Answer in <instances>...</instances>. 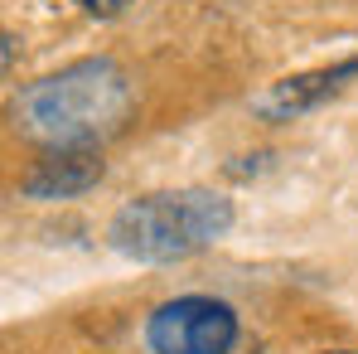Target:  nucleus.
<instances>
[{
    "instance_id": "1",
    "label": "nucleus",
    "mask_w": 358,
    "mask_h": 354,
    "mask_svg": "<svg viewBox=\"0 0 358 354\" xmlns=\"http://www.w3.org/2000/svg\"><path fill=\"white\" fill-rule=\"evenodd\" d=\"M233 229V204L213 189H175L121 204L112 219V247L136 262L194 257Z\"/></svg>"
},
{
    "instance_id": "2",
    "label": "nucleus",
    "mask_w": 358,
    "mask_h": 354,
    "mask_svg": "<svg viewBox=\"0 0 358 354\" xmlns=\"http://www.w3.org/2000/svg\"><path fill=\"white\" fill-rule=\"evenodd\" d=\"M20 117L44 141L83 146L87 136H102L126 117V83L112 63H78L29 88L20 97Z\"/></svg>"
},
{
    "instance_id": "3",
    "label": "nucleus",
    "mask_w": 358,
    "mask_h": 354,
    "mask_svg": "<svg viewBox=\"0 0 358 354\" xmlns=\"http://www.w3.org/2000/svg\"><path fill=\"white\" fill-rule=\"evenodd\" d=\"M150 350L155 354H228L238 340V315L228 301L213 296H179L150 315Z\"/></svg>"
},
{
    "instance_id": "4",
    "label": "nucleus",
    "mask_w": 358,
    "mask_h": 354,
    "mask_svg": "<svg viewBox=\"0 0 358 354\" xmlns=\"http://www.w3.org/2000/svg\"><path fill=\"white\" fill-rule=\"evenodd\" d=\"M349 78H358V59H344V63H334V68H315V73H296V78H281L276 88H266L252 102V112L266 117V121H291L300 112H310V107H320L324 97H334Z\"/></svg>"
},
{
    "instance_id": "5",
    "label": "nucleus",
    "mask_w": 358,
    "mask_h": 354,
    "mask_svg": "<svg viewBox=\"0 0 358 354\" xmlns=\"http://www.w3.org/2000/svg\"><path fill=\"white\" fill-rule=\"evenodd\" d=\"M102 179V156L87 146H59L54 156H44L29 175H24V194L29 199H73L83 189H92Z\"/></svg>"
},
{
    "instance_id": "6",
    "label": "nucleus",
    "mask_w": 358,
    "mask_h": 354,
    "mask_svg": "<svg viewBox=\"0 0 358 354\" xmlns=\"http://www.w3.org/2000/svg\"><path fill=\"white\" fill-rule=\"evenodd\" d=\"M78 5H83L87 15H97V20H112V15H121L131 0H78Z\"/></svg>"
},
{
    "instance_id": "7",
    "label": "nucleus",
    "mask_w": 358,
    "mask_h": 354,
    "mask_svg": "<svg viewBox=\"0 0 358 354\" xmlns=\"http://www.w3.org/2000/svg\"><path fill=\"white\" fill-rule=\"evenodd\" d=\"M324 354H354V350H324Z\"/></svg>"
}]
</instances>
